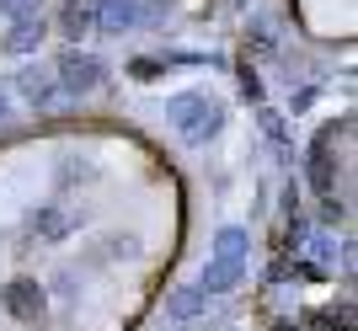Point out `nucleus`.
<instances>
[{"label": "nucleus", "instance_id": "nucleus-12", "mask_svg": "<svg viewBox=\"0 0 358 331\" xmlns=\"http://www.w3.org/2000/svg\"><path fill=\"white\" fill-rule=\"evenodd\" d=\"M6 11H16V0H0V16H6Z\"/></svg>", "mask_w": 358, "mask_h": 331}, {"label": "nucleus", "instance_id": "nucleus-9", "mask_svg": "<svg viewBox=\"0 0 358 331\" xmlns=\"http://www.w3.org/2000/svg\"><path fill=\"white\" fill-rule=\"evenodd\" d=\"M91 16H96V6H91V0H75L70 11H64V27H70V32H86Z\"/></svg>", "mask_w": 358, "mask_h": 331}, {"label": "nucleus", "instance_id": "nucleus-2", "mask_svg": "<svg viewBox=\"0 0 358 331\" xmlns=\"http://www.w3.org/2000/svg\"><path fill=\"white\" fill-rule=\"evenodd\" d=\"M171 123H182V139H209L214 128H220V107L214 102H203V96H171Z\"/></svg>", "mask_w": 358, "mask_h": 331}, {"label": "nucleus", "instance_id": "nucleus-11", "mask_svg": "<svg viewBox=\"0 0 358 331\" xmlns=\"http://www.w3.org/2000/svg\"><path fill=\"white\" fill-rule=\"evenodd\" d=\"M64 225H70V219H64V214H48V219H38V230H43V235H59Z\"/></svg>", "mask_w": 358, "mask_h": 331}, {"label": "nucleus", "instance_id": "nucleus-8", "mask_svg": "<svg viewBox=\"0 0 358 331\" xmlns=\"http://www.w3.org/2000/svg\"><path fill=\"white\" fill-rule=\"evenodd\" d=\"M22 91H27L32 102H54V75H43V70H27V75H22Z\"/></svg>", "mask_w": 358, "mask_h": 331}, {"label": "nucleus", "instance_id": "nucleus-5", "mask_svg": "<svg viewBox=\"0 0 358 331\" xmlns=\"http://www.w3.org/2000/svg\"><path fill=\"white\" fill-rule=\"evenodd\" d=\"M139 16H145V11H139L134 0H102V6H96V27L118 32V27H134Z\"/></svg>", "mask_w": 358, "mask_h": 331}, {"label": "nucleus", "instance_id": "nucleus-10", "mask_svg": "<svg viewBox=\"0 0 358 331\" xmlns=\"http://www.w3.org/2000/svg\"><path fill=\"white\" fill-rule=\"evenodd\" d=\"M198 304H203V294H198V288H177V300H171V316H193Z\"/></svg>", "mask_w": 358, "mask_h": 331}, {"label": "nucleus", "instance_id": "nucleus-6", "mask_svg": "<svg viewBox=\"0 0 358 331\" xmlns=\"http://www.w3.org/2000/svg\"><path fill=\"white\" fill-rule=\"evenodd\" d=\"M327 150H331V134H321L310 145V182H315V193L331 203V161H327Z\"/></svg>", "mask_w": 358, "mask_h": 331}, {"label": "nucleus", "instance_id": "nucleus-3", "mask_svg": "<svg viewBox=\"0 0 358 331\" xmlns=\"http://www.w3.org/2000/svg\"><path fill=\"white\" fill-rule=\"evenodd\" d=\"M102 75H107L102 59H91V54H75V48H70V54L59 59V86L64 91H96Z\"/></svg>", "mask_w": 358, "mask_h": 331}, {"label": "nucleus", "instance_id": "nucleus-7", "mask_svg": "<svg viewBox=\"0 0 358 331\" xmlns=\"http://www.w3.org/2000/svg\"><path fill=\"white\" fill-rule=\"evenodd\" d=\"M38 38H43V22H32V16H22V22L11 27V38H6V48H16V54H22V48H32Z\"/></svg>", "mask_w": 358, "mask_h": 331}, {"label": "nucleus", "instance_id": "nucleus-13", "mask_svg": "<svg viewBox=\"0 0 358 331\" xmlns=\"http://www.w3.org/2000/svg\"><path fill=\"white\" fill-rule=\"evenodd\" d=\"M0 118H6V96H0Z\"/></svg>", "mask_w": 358, "mask_h": 331}, {"label": "nucleus", "instance_id": "nucleus-1", "mask_svg": "<svg viewBox=\"0 0 358 331\" xmlns=\"http://www.w3.org/2000/svg\"><path fill=\"white\" fill-rule=\"evenodd\" d=\"M241 262H246V230H220V251H214V267L203 272V288L198 294H224V288L241 278Z\"/></svg>", "mask_w": 358, "mask_h": 331}, {"label": "nucleus", "instance_id": "nucleus-4", "mask_svg": "<svg viewBox=\"0 0 358 331\" xmlns=\"http://www.w3.org/2000/svg\"><path fill=\"white\" fill-rule=\"evenodd\" d=\"M6 310H11L16 321H38L43 316V288L27 284V278H16V284L6 288Z\"/></svg>", "mask_w": 358, "mask_h": 331}]
</instances>
